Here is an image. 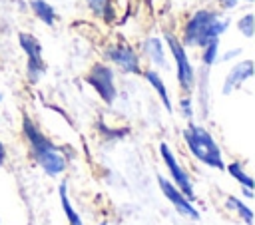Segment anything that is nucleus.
Returning a JSON list of instances; mask_svg holds the SVG:
<instances>
[{"instance_id": "f257e3e1", "label": "nucleus", "mask_w": 255, "mask_h": 225, "mask_svg": "<svg viewBox=\"0 0 255 225\" xmlns=\"http://www.w3.org/2000/svg\"><path fill=\"white\" fill-rule=\"evenodd\" d=\"M22 133L30 145L32 157L36 159V163L50 175V177H58L64 169H66V155L64 151L52 141L48 139L40 127L24 113L22 117Z\"/></svg>"}, {"instance_id": "f03ea898", "label": "nucleus", "mask_w": 255, "mask_h": 225, "mask_svg": "<svg viewBox=\"0 0 255 225\" xmlns=\"http://www.w3.org/2000/svg\"><path fill=\"white\" fill-rule=\"evenodd\" d=\"M231 20L227 16H221L215 10L201 8L189 16V20L183 26V38L181 44L189 48H203L207 42L217 40L223 36L229 28Z\"/></svg>"}, {"instance_id": "7ed1b4c3", "label": "nucleus", "mask_w": 255, "mask_h": 225, "mask_svg": "<svg viewBox=\"0 0 255 225\" xmlns=\"http://www.w3.org/2000/svg\"><path fill=\"white\" fill-rule=\"evenodd\" d=\"M183 139H185L187 149H189L201 163H205L207 167L225 171V163H223L221 149H219L217 141L213 139V135H211L203 125L189 123V125L183 129Z\"/></svg>"}, {"instance_id": "20e7f679", "label": "nucleus", "mask_w": 255, "mask_h": 225, "mask_svg": "<svg viewBox=\"0 0 255 225\" xmlns=\"http://www.w3.org/2000/svg\"><path fill=\"white\" fill-rule=\"evenodd\" d=\"M165 42H167V48L175 60V72H177V84L179 88L185 92V94H191L195 90V82H197V76H195V68L187 56V50L185 46L181 44L179 38H175L173 34L165 32Z\"/></svg>"}, {"instance_id": "39448f33", "label": "nucleus", "mask_w": 255, "mask_h": 225, "mask_svg": "<svg viewBox=\"0 0 255 225\" xmlns=\"http://www.w3.org/2000/svg\"><path fill=\"white\" fill-rule=\"evenodd\" d=\"M18 42L26 54V78L30 84H36L46 74V62L42 58V44L34 34H28V32H20Z\"/></svg>"}, {"instance_id": "423d86ee", "label": "nucleus", "mask_w": 255, "mask_h": 225, "mask_svg": "<svg viewBox=\"0 0 255 225\" xmlns=\"http://www.w3.org/2000/svg\"><path fill=\"white\" fill-rule=\"evenodd\" d=\"M86 82L96 90V94L108 104L112 106L118 98V90H116V74L108 64H94L90 74L86 76Z\"/></svg>"}, {"instance_id": "0eeeda50", "label": "nucleus", "mask_w": 255, "mask_h": 225, "mask_svg": "<svg viewBox=\"0 0 255 225\" xmlns=\"http://www.w3.org/2000/svg\"><path fill=\"white\" fill-rule=\"evenodd\" d=\"M159 153L163 157V163L171 175V183L189 199V201H195V191H193V185H191V179L187 175V171H183V167L179 165V161L175 159L173 151L169 149L167 143H159Z\"/></svg>"}, {"instance_id": "6e6552de", "label": "nucleus", "mask_w": 255, "mask_h": 225, "mask_svg": "<svg viewBox=\"0 0 255 225\" xmlns=\"http://www.w3.org/2000/svg\"><path fill=\"white\" fill-rule=\"evenodd\" d=\"M157 185L161 189V193L169 199V203L175 207V211L191 221H199V211L193 207V201H189L169 179H165L163 175H157Z\"/></svg>"}, {"instance_id": "1a4fd4ad", "label": "nucleus", "mask_w": 255, "mask_h": 225, "mask_svg": "<svg viewBox=\"0 0 255 225\" xmlns=\"http://www.w3.org/2000/svg\"><path fill=\"white\" fill-rule=\"evenodd\" d=\"M106 58L112 60V64L120 66L124 72L128 74H141V66H139V56L137 52L129 46V44H114L106 50Z\"/></svg>"}, {"instance_id": "9d476101", "label": "nucleus", "mask_w": 255, "mask_h": 225, "mask_svg": "<svg viewBox=\"0 0 255 225\" xmlns=\"http://www.w3.org/2000/svg\"><path fill=\"white\" fill-rule=\"evenodd\" d=\"M253 76V62L251 60H243V62H237L225 76V82H223V96H229L233 90L241 88L247 80H251Z\"/></svg>"}, {"instance_id": "9b49d317", "label": "nucleus", "mask_w": 255, "mask_h": 225, "mask_svg": "<svg viewBox=\"0 0 255 225\" xmlns=\"http://www.w3.org/2000/svg\"><path fill=\"white\" fill-rule=\"evenodd\" d=\"M141 50H143V54L151 60L153 66H159V68H163V70L169 68L167 58H165V50H163V40H161V38H157V36L147 38V40L141 44Z\"/></svg>"}, {"instance_id": "f8f14e48", "label": "nucleus", "mask_w": 255, "mask_h": 225, "mask_svg": "<svg viewBox=\"0 0 255 225\" xmlns=\"http://www.w3.org/2000/svg\"><path fill=\"white\" fill-rule=\"evenodd\" d=\"M141 76L147 80V84L155 90V94L159 96V100H161V104L165 106V110L167 112H173V106H171V98H169V94H167V88H165V84H163V80L159 78V74L155 72V70H145V72H141Z\"/></svg>"}, {"instance_id": "ddd939ff", "label": "nucleus", "mask_w": 255, "mask_h": 225, "mask_svg": "<svg viewBox=\"0 0 255 225\" xmlns=\"http://www.w3.org/2000/svg\"><path fill=\"white\" fill-rule=\"evenodd\" d=\"M30 8H32L34 16H36L40 22H44L46 26H54V24H56L58 14H56L54 6L48 4L46 0H30Z\"/></svg>"}, {"instance_id": "4468645a", "label": "nucleus", "mask_w": 255, "mask_h": 225, "mask_svg": "<svg viewBox=\"0 0 255 225\" xmlns=\"http://www.w3.org/2000/svg\"><path fill=\"white\" fill-rule=\"evenodd\" d=\"M58 193H60V203H62V209H64V215H66L68 223H70V225H84L80 213L72 207V203H70V199H68V185H66V181L58 187Z\"/></svg>"}, {"instance_id": "2eb2a0df", "label": "nucleus", "mask_w": 255, "mask_h": 225, "mask_svg": "<svg viewBox=\"0 0 255 225\" xmlns=\"http://www.w3.org/2000/svg\"><path fill=\"white\" fill-rule=\"evenodd\" d=\"M225 171H227L235 181H239V185H243V187H247V189H253V177L243 169V165H241L239 161H231L229 165H225Z\"/></svg>"}, {"instance_id": "dca6fc26", "label": "nucleus", "mask_w": 255, "mask_h": 225, "mask_svg": "<svg viewBox=\"0 0 255 225\" xmlns=\"http://www.w3.org/2000/svg\"><path fill=\"white\" fill-rule=\"evenodd\" d=\"M227 207L235 209L237 215H239V219H243L247 225H253V209H251L247 203H243L239 197L229 195V197H227Z\"/></svg>"}, {"instance_id": "f3484780", "label": "nucleus", "mask_w": 255, "mask_h": 225, "mask_svg": "<svg viewBox=\"0 0 255 225\" xmlns=\"http://www.w3.org/2000/svg\"><path fill=\"white\" fill-rule=\"evenodd\" d=\"M217 60H219V38L207 42V44L203 46V54H201V62H203L205 68L213 66Z\"/></svg>"}, {"instance_id": "a211bd4d", "label": "nucleus", "mask_w": 255, "mask_h": 225, "mask_svg": "<svg viewBox=\"0 0 255 225\" xmlns=\"http://www.w3.org/2000/svg\"><path fill=\"white\" fill-rule=\"evenodd\" d=\"M237 30H239L245 38H253V34H255V18H253L251 12L243 14V16L237 20Z\"/></svg>"}, {"instance_id": "6ab92c4d", "label": "nucleus", "mask_w": 255, "mask_h": 225, "mask_svg": "<svg viewBox=\"0 0 255 225\" xmlns=\"http://www.w3.org/2000/svg\"><path fill=\"white\" fill-rule=\"evenodd\" d=\"M179 108H181L183 117H187V119H191V117H193V104H191V96H183V98L179 100Z\"/></svg>"}, {"instance_id": "aec40b11", "label": "nucleus", "mask_w": 255, "mask_h": 225, "mask_svg": "<svg viewBox=\"0 0 255 225\" xmlns=\"http://www.w3.org/2000/svg\"><path fill=\"white\" fill-rule=\"evenodd\" d=\"M86 4H88V8L92 10V14L102 16V14H104V8H106V4H108V0H86Z\"/></svg>"}, {"instance_id": "412c9836", "label": "nucleus", "mask_w": 255, "mask_h": 225, "mask_svg": "<svg viewBox=\"0 0 255 225\" xmlns=\"http://www.w3.org/2000/svg\"><path fill=\"white\" fill-rule=\"evenodd\" d=\"M241 48H233V50H227V52H223V56H221V60L223 62H229V60H233V58H239L241 56Z\"/></svg>"}, {"instance_id": "4be33fe9", "label": "nucleus", "mask_w": 255, "mask_h": 225, "mask_svg": "<svg viewBox=\"0 0 255 225\" xmlns=\"http://www.w3.org/2000/svg\"><path fill=\"white\" fill-rule=\"evenodd\" d=\"M239 2H241V0H219L221 8H225V10H231V8H235ZM243 2H253V0H243Z\"/></svg>"}, {"instance_id": "5701e85b", "label": "nucleus", "mask_w": 255, "mask_h": 225, "mask_svg": "<svg viewBox=\"0 0 255 225\" xmlns=\"http://www.w3.org/2000/svg\"><path fill=\"white\" fill-rule=\"evenodd\" d=\"M4 161H6V147H4V143L0 141V167L4 165Z\"/></svg>"}, {"instance_id": "b1692460", "label": "nucleus", "mask_w": 255, "mask_h": 225, "mask_svg": "<svg viewBox=\"0 0 255 225\" xmlns=\"http://www.w3.org/2000/svg\"><path fill=\"white\" fill-rule=\"evenodd\" d=\"M243 195L251 199V197H253V189H247V187H243Z\"/></svg>"}, {"instance_id": "393cba45", "label": "nucleus", "mask_w": 255, "mask_h": 225, "mask_svg": "<svg viewBox=\"0 0 255 225\" xmlns=\"http://www.w3.org/2000/svg\"><path fill=\"white\" fill-rule=\"evenodd\" d=\"M98 225H108V221H100V223H98Z\"/></svg>"}, {"instance_id": "a878e982", "label": "nucleus", "mask_w": 255, "mask_h": 225, "mask_svg": "<svg viewBox=\"0 0 255 225\" xmlns=\"http://www.w3.org/2000/svg\"><path fill=\"white\" fill-rule=\"evenodd\" d=\"M0 102H2V94H0Z\"/></svg>"}, {"instance_id": "bb28decb", "label": "nucleus", "mask_w": 255, "mask_h": 225, "mask_svg": "<svg viewBox=\"0 0 255 225\" xmlns=\"http://www.w3.org/2000/svg\"><path fill=\"white\" fill-rule=\"evenodd\" d=\"M0 225H2V223H0Z\"/></svg>"}]
</instances>
